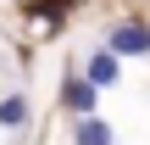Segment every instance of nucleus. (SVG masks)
<instances>
[{"label": "nucleus", "instance_id": "obj_4", "mask_svg": "<svg viewBox=\"0 0 150 145\" xmlns=\"http://www.w3.org/2000/svg\"><path fill=\"white\" fill-rule=\"evenodd\" d=\"M28 123H33V101H28L22 89L0 95V129H6V134H22Z\"/></svg>", "mask_w": 150, "mask_h": 145}, {"label": "nucleus", "instance_id": "obj_1", "mask_svg": "<svg viewBox=\"0 0 150 145\" xmlns=\"http://www.w3.org/2000/svg\"><path fill=\"white\" fill-rule=\"evenodd\" d=\"M106 50H117V56H150V28L134 22V17L111 22V28H106Z\"/></svg>", "mask_w": 150, "mask_h": 145}, {"label": "nucleus", "instance_id": "obj_2", "mask_svg": "<svg viewBox=\"0 0 150 145\" xmlns=\"http://www.w3.org/2000/svg\"><path fill=\"white\" fill-rule=\"evenodd\" d=\"M95 101H100V89H95V84H89L83 73H72V78L61 84V106H67V112H72L78 123H83V117H95Z\"/></svg>", "mask_w": 150, "mask_h": 145}, {"label": "nucleus", "instance_id": "obj_3", "mask_svg": "<svg viewBox=\"0 0 150 145\" xmlns=\"http://www.w3.org/2000/svg\"><path fill=\"white\" fill-rule=\"evenodd\" d=\"M117 73H122V61H117V50H89V61H83V78L95 84V89H111L117 84Z\"/></svg>", "mask_w": 150, "mask_h": 145}, {"label": "nucleus", "instance_id": "obj_5", "mask_svg": "<svg viewBox=\"0 0 150 145\" xmlns=\"http://www.w3.org/2000/svg\"><path fill=\"white\" fill-rule=\"evenodd\" d=\"M72 145H117V134H111L106 117H83V123L72 129Z\"/></svg>", "mask_w": 150, "mask_h": 145}]
</instances>
